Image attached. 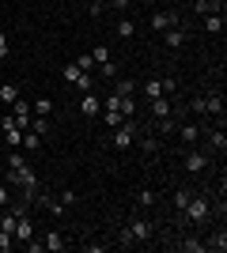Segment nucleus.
<instances>
[{"label":"nucleus","instance_id":"1","mask_svg":"<svg viewBox=\"0 0 227 253\" xmlns=\"http://www.w3.org/2000/svg\"><path fill=\"white\" fill-rule=\"evenodd\" d=\"M151 238H155V227H151L148 215H129V223H125L121 234H118V246H144V242H151Z\"/></svg>","mask_w":227,"mask_h":253},{"label":"nucleus","instance_id":"2","mask_svg":"<svg viewBox=\"0 0 227 253\" xmlns=\"http://www.w3.org/2000/svg\"><path fill=\"white\" fill-rule=\"evenodd\" d=\"M4 181H8V185H19V189H23V201L31 204L34 189H38V170L27 163L23 170H8V174H4Z\"/></svg>","mask_w":227,"mask_h":253},{"label":"nucleus","instance_id":"3","mask_svg":"<svg viewBox=\"0 0 227 253\" xmlns=\"http://www.w3.org/2000/svg\"><path fill=\"white\" fill-rule=\"evenodd\" d=\"M136 136H140L136 121H121V125L114 128V148H118V151H129L133 144H136Z\"/></svg>","mask_w":227,"mask_h":253},{"label":"nucleus","instance_id":"4","mask_svg":"<svg viewBox=\"0 0 227 253\" xmlns=\"http://www.w3.org/2000/svg\"><path fill=\"white\" fill-rule=\"evenodd\" d=\"M182 215L189 223H205L208 219V201H205V197H189V204L182 208Z\"/></svg>","mask_w":227,"mask_h":253},{"label":"nucleus","instance_id":"5","mask_svg":"<svg viewBox=\"0 0 227 253\" xmlns=\"http://www.w3.org/2000/svg\"><path fill=\"white\" fill-rule=\"evenodd\" d=\"M182 163H185V174H205V170H208V155H205V151H197V148L185 151Z\"/></svg>","mask_w":227,"mask_h":253},{"label":"nucleus","instance_id":"6","mask_svg":"<svg viewBox=\"0 0 227 253\" xmlns=\"http://www.w3.org/2000/svg\"><path fill=\"white\" fill-rule=\"evenodd\" d=\"M185 38H189V34L182 31V23H178V27H167V31H163V45H167V49L171 53H178L185 45Z\"/></svg>","mask_w":227,"mask_h":253},{"label":"nucleus","instance_id":"7","mask_svg":"<svg viewBox=\"0 0 227 253\" xmlns=\"http://www.w3.org/2000/svg\"><path fill=\"white\" fill-rule=\"evenodd\" d=\"M174 132L182 136L185 148H197V144H201V125H197V121H185V125H178Z\"/></svg>","mask_w":227,"mask_h":253},{"label":"nucleus","instance_id":"8","mask_svg":"<svg viewBox=\"0 0 227 253\" xmlns=\"http://www.w3.org/2000/svg\"><path fill=\"white\" fill-rule=\"evenodd\" d=\"M42 246H45V253H65L68 250V242H65V234H61V231H45Z\"/></svg>","mask_w":227,"mask_h":253},{"label":"nucleus","instance_id":"9","mask_svg":"<svg viewBox=\"0 0 227 253\" xmlns=\"http://www.w3.org/2000/svg\"><path fill=\"white\" fill-rule=\"evenodd\" d=\"M205 110H208V117H220L216 125H224V114H227V102H224V91H220V95H212V98H205Z\"/></svg>","mask_w":227,"mask_h":253},{"label":"nucleus","instance_id":"10","mask_svg":"<svg viewBox=\"0 0 227 253\" xmlns=\"http://www.w3.org/2000/svg\"><path fill=\"white\" fill-rule=\"evenodd\" d=\"M178 15H171V11H151V31H167V27H178Z\"/></svg>","mask_w":227,"mask_h":253},{"label":"nucleus","instance_id":"11","mask_svg":"<svg viewBox=\"0 0 227 253\" xmlns=\"http://www.w3.org/2000/svg\"><path fill=\"white\" fill-rule=\"evenodd\" d=\"M80 114H84V117H98V114H102V102H98V95H91V91H87L84 102H80Z\"/></svg>","mask_w":227,"mask_h":253},{"label":"nucleus","instance_id":"12","mask_svg":"<svg viewBox=\"0 0 227 253\" xmlns=\"http://www.w3.org/2000/svg\"><path fill=\"white\" fill-rule=\"evenodd\" d=\"M31 238H34V227H31V219H27V211H23V215H19V223H15V242H23V246H27Z\"/></svg>","mask_w":227,"mask_h":253},{"label":"nucleus","instance_id":"13","mask_svg":"<svg viewBox=\"0 0 227 253\" xmlns=\"http://www.w3.org/2000/svg\"><path fill=\"white\" fill-rule=\"evenodd\" d=\"M151 102V117H167V114H174V106H171V98L167 95H155V98H148Z\"/></svg>","mask_w":227,"mask_h":253},{"label":"nucleus","instance_id":"14","mask_svg":"<svg viewBox=\"0 0 227 253\" xmlns=\"http://www.w3.org/2000/svg\"><path fill=\"white\" fill-rule=\"evenodd\" d=\"M31 114H34V117H49V114H53V98L38 95V98L31 102Z\"/></svg>","mask_w":227,"mask_h":253},{"label":"nucleus","instance_id":"15","mask_svg":"<svg viewBox=\"0 0 227 253\" xmlns=\"http://www.w3.org/2000/svg\"><path fill=\"white\" fill-rule=\"evenodd\" d=\"M205 250H208V253H224V250H227V231H224V227H220V231L205 242Z\"/></svg>","mask_w":227,"mask_h":253},{"label":"nucleus","instance_id":"16","mask_svg":"<svg viewBox=\"0 0 227 253\" xmlns=\"http://www.w3.org/2000/svg\"><path fill=\"white\" fill-rule=\"evenodd\" d=\"M208 144H212V151H227V132H224V125H216L212 132H208Z\"/></svg>","mask_w":227,"mask_h":253},{"label":"nucleus","instance_id":"17","mask_svg":"<svg viewBox=\"0 0 227 253\" xmlns=\"http://www.w3.org/2000/svg\"><path fill=\"white\" fill-rule=\"evenodd\" d=\"M98 117H102V125H106V128H118L121 121H129V117H121L118 110H106V106H102V114H98ZM133 121H136V117H133Z\"/></svg>","mask_w":227,"mask_h":253},{"label":"nucleus","instance_id":"18","mask_svg":"<svg viewBox=\"0 0 227 253\" xmlns=\"http://www.w3.org/2000/svg\"><path fill=\"white\" fill-rule=\"evenodd\" d=\"M174 128H178V121H174V114H167V117H155V132H159V136H171Z\"/></svg>","mask_w":227,"mask_h":253},{"label":"nucleus","instance_id":"19","mask_svg":"<svg viewBox=\"0 0 227 253\" xmlns=\"http://www.w3.org/2000/svg\"><path fill=\"white\" fill-rule=\"evenodd\" d=\"M114 34H118L121 42H129L133 34H136V23H133V19H118V27H114Z\"/></svg>","mask_w":227,"mask_h":253},{"label":"nucleus","instance_id":"20","mask_svg":"<svg viewBox=\"0 0 227 253\" xmlns=\"http://www.w3.org/2000/svg\"><path fill=\"white\" fill-rule=\"evenodd\" d=\"M205 31H208V34H220V31H224V11H212V15H205Z\"/></svg>","mask_w":227,"mask_h":253},{"label":"nucleus","instance_id":"21","mask_svg":"<svg viewBox=\"0 0 227 253\" xmlns=\"http://www.w3.org/2000/svg\"><path fill=\"white\" fill-rule=\"evenodd\" d=\"M136 204H140V208H155V204H159V193L155 189H140L136 193Z\"/></svg>","mask_w":227,"mask_h":253},{"label":"nucleus","instance_id":"22","mask_svg":"<svg viewBox=\"0 0 227 253\" xmlns=\"http://www.w3.org/2000/svg\"><path fill=\"white\" fill-rule=\"evenodd\" d=\"M15 98H19V87H15V84H0V102L11 106Z\"/></svg>","mask_w":227,"mask_h":253},{"label":"nucleus","instance_id":"23","mask_svg":"<svg viewBox=\"0 0 227 253\" xmlns=\"http://www.w3.org/2000/svg\"><path fill=\"white\" fill-rule=\"evenodd\" d=\"M27 167V159H23L19 148H8V170H23Z\"/></svg>","mask_w":227,"mask_h":253},{"label":"nucleus","instance_id":"24","mask_svg":"<svg viewBox=\"0 0 227 253\" xmlns=\"http://www.w3.org/2000/svg\"><path fill=\"white\" fill-rule=\"evenodd\" d=\"M133 91H136V80H114V95H133Z\"/></svg>","mask_w":227,"mask_h":253},{"label":"nucleus","instance_id":"25","mask_svg":"<svg viewBox=\"0 0 227 253\" xmlns=\"http://www.w3.org/2000/svg\"><path fill=\"white\" fill-rule=\"evenodd\" d=\"M31 132H38V136H49V117H31Z\"/></svg>","mask_w":227,"mask_h":253},{"label":"nucleus","instance_id":"26","mask_svg":"<svg viewBox=\"0 0 227 253\" xmlns=\"http://www.w3.org/2000/svg\"><path fill=\"white\" fill-rule=\"evenodd\" d=\"M118 76H121L118 61H102V80H110V84H114V80H118Z\"/></svg>","mask_w":227,"mask_h":253},{"label":"nucleus","instance_id":"27","mask_svg":"<svg viewBox=\"0 0 227 253\" xmlns=\"http://www.w3.org/2000/svg\"><path fill=\"white\" fill-rule=\"evenodd\" d=\"M136 91H144V98H155V95H163V87H159V80H148V84H140Z\"/></svg>","mask_w":227,"mask_h":253},{"label":"nucleus","instance_id":"28","mask_svg":"<svg viewBox=\"0 0 227 253\" xmlns=\"http://www.w3.org/2000/svg\"><path fill=\"white\" fill-rule=\"evenodd\" d=\"M91 61H95V64H102V61H110V45H102V42H98V45H95V49H91Z\"/></svg>","mask_w":227,"mask_h":253},{"label":"nucleus","instance_id":"29","mask_svg":"<svg viewBox=\"0 0 227 253\" xmlns=\"http://www.w3.org/2000/svg\"><path fill=\"white\" fill-rule=\"evenodd\" d=\"M189 110H193L197 117H208V110H205V95H193V98H189Z\"/></svg>","mask_w":227,"mask_h":253},{"label":"nucleus","instance_id":"30","mask_svg":"<svg viewBox=\"0 0 227 253\" xmlns=\"http://www.w3.org/2000/svg\"><path fill=\"white\" fill-rule=\"evenodd\" d=\"M136 140H140V151H148V155L159 151V140H155V136H136Z\"/></svg>","mask_w":227,"mask_h":253},{"label":"nucleus","instance_id":"31","mask_svg":"<svg viewBox=\"0 0 227 253\" xmlns=\"http://www.w3.org/2000/svg\"><path fill=\"white\" fill-rule=\"evenodd\" d=\"M76 68H80V72H91V68H95V61H91V53H80V57H76Z\"/></svg>","mask_w":227,"mask_h":253},{"label":"nucleus","instance_id":"32","mask_svg":"<svg viewBox=\"0 0 227 253\" xmlns=\"http://www.w3.org/2000/svg\"><path fill=\"white\" fill-rule=\"evenodd\" d=\"M182 250H185V253H205V242H201V238H185Z\"/></svg>","mask_w":227,"mask_h":253},{"label":"nucleus","instance_id":"33","mask_svg":"<svg viewBox=\"0 0 227 253\" xmlns=\"http://www.w3.org/2000/svg\"><path fill=\"white\" fill-rule=\"evenodd\" d=\"M76 87H80V91H91V87H95V76H91V72H80Z\"/></svg>","mask_w":227,"mask_h":253},{"label":"nucleus","instance_id":"34","mask_svg":"<svg viewBox=\"0 0 227 253\" xmlns=\"http://www.w3.org/2000/svg\"><path fill=\"white\" fill-rule=\"evenodd\" d=\"M189 197H193V193H189V189H178V193H174V208L182 211L185 204H189Z\"/></svg>","mask_w":227,"mask_h":253},{"label":"nucleus","instance_id":"35","mask_svg":"<svg viewBox=\"0 0 227 253\" xmlns=\"http://www.w3.org/2000/svg\"><path fill=\"white\" fill-rule=\"evenodd\" d=\"M76 80H80V68L68 61V64H65V84H72V87H76Z\"/></svg>","mask_w":227,"mask_h":253},{"label":"nucleus","instance_id":"36","mask_svg":"<svg viewBox=\"0 0 227 253\" xmlns=\"http://www.w3.org/2000/svg\"><path fill=\"white\" fill-rule=\"evenodd\" d=\"M159 87H163V95H174V91H178V80L167 76V80H159Z\"/></svg>","mask_w":227,"mask_h":253},{"label":"nucleus","instance_id":"37","mask_svg":"<svg viewBox=\"0 0 227 253\" xmlns=\"http://www.w3.org/2000/svg\"><path fill=\"white\" fill-rule=\"evenodd\" d=\"M8 49H11V42H8V31H0V61L8 57Z\"/></svg>","mask_w":227,"mask_h":253},{"label":"nucleus","instance_id":"38","mask_svg":"<svg viewBox=\"0 0 227 253\" xmlns=\"http://www.w3.org/2000/svg\"><path fill=\"white\" fill-rule=\"evenodd\" d=\"M11 242H15V238H11L8 231H0V253H8V250H11Z\"/></svg>","mask_w":227,"mask_h":253},{"label":"nucleus","instance_id":"39","mask_svg":"<svg viewBox=\"0 0 227 253\" xmlns=\"http://www.w3.org/2000/svg\"><path fill=\"white\" fill-rule=\"evenodd\" d=\"M61 204H76V189H61V197H57Z\"/></svg>","mask_w":227,"mask_h":253},{"label":"nucleus","instance_id":"40","mask_svg":"<svg viewBox=\"0 0 227 253\" xmlns=\"http://www.w3.org/2000/svg\"><path fill=\"white\" fill-rule=\"evenodd\" d=\"M106 4H110V8H114V11H125V8H129V4H133V0H106Z\"/></svg>","mask_w":227,"mask_h":253},{"label":"nucleus","instance_id":"41","mask_svg":"<svg viewBox=\"0 0 227 253\" xmlns=\"http://www.w3.org/2000/svg\"><path fill=\"white\" fill-rule=\"evenodd\" d=\"M0 208H8V181L0 185Z\"/></svg>","mask_w":227,"mask_h":253},{"label":"nucleus","instance_id":"42","mask_svg":"<svg viewBox=\"0 0 227 253\" xmlns=\"http://www.w3.org/2000/svg\"><path fill=\"white\" fill-rule=\"evenodd\" d=\"M76 4H91V0H76Z\"/></svg>","mask_w":227,"mask_h":253},{"label":"nucleus","instance_id":"43","mask_svg":"<svg viewBox=\"0 0 227 253\" xmlns=\"http://www.w3.org/2000/svg\"><path fill=\"white\" fill-rule=\"evenodd\" d=\"M98 4H106V0H98Z\"/></svg>","mask_w":227,"mask_h":253}]
</instances>
